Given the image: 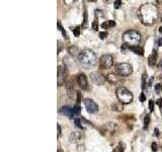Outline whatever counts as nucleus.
<instances>
[{
  "mask_svg": "<svg viewBox=\"0 0 162 152\" xmlns=\"http://www.w3.org/2000/svg\"><path fill=\"white\" fill-rule=\"evenodd\" d=\"M158 7L153 3H145L141 5L138 10V16L141 23L144 25H152L157 21L158 18Z\"/></svg>",
  "mask_w": 162,
  "mask_h": 152,
  "instance_id": "f257e3e1",
  "label": "nucleus"
},
{
  "mask_svg": "<svg viewBox=\"0 0 162 152\" xmlns=\"http://www.w3.org/2000/svg\"><path fill=\"white\" fill-rule=\"evenodd\" d=\"M78 60H79L80 64L82 65L85 68H91L93 67L94 65L97 62V57H96L95 53L92 50L85 49L81 51L78 55Z\"/></svg>",
  "mask_w": 162,
  "mask_h": 152,
  "instance_id": "f03ea898",
  "label": "nucleus"
},
{
  "mask_svg": "<svg viewBox=\"0 0 162 152\" xmlns=\"http://www.w3.org/2000/svg\"><path fill=\"white\" fill-rule=\"evenodd\" d=\"M123 41L129 47H137L141 42V35L139 31L130 29L123 34Z\"/></svg>",
  "mask_w": 162,
  "mask_h": 152,
  "instance_id": "7ed1b4c3",
  "label": "nucleus"
},
{
  "mask_svg": "<svg viewBox=\"0 0 162 152\" xmlns=\"http://www.w3.org/2000/svg\"><path fill=\"white\" fill-rule=\"evenodd\" d=\"M117 97L121 103L128 105L133 101V93L124 86H120L117 88Z\"/></svg>",
  "mask_w": 162,
  "mask_h": 152,
  "instance_id": "20e7f679",
  "label": "nucleus"
},
{
  "mask_svg": "<svg viewBox=\"0 0 162 152\" xmlns=\"http://www.w3.org/2000/svg\"><path fill=\"white\" fill-rule=\"evenodd\" d=\"M115 71L120 76H129L130 74H132L133 72V67L132 65L129 64V63H119V64L115 65Z\"/></svg>",
  "mask_w": 162,
  "mask_h": 152,
  "instance_id": "39448f33",
  "label": "nucleus"
},
{
  "mask_svg": "<svg viewBox=\"0 0 162 152\" xmlns=\"http://www.w3.org/2000/svg\"><path fill=\"white\" fill-rule=\"evenodd\" d=\"M66 77H67V71H66V67L64 65H60L58 66V72H57V84L59 86L63 85L66 81Z\"/></svg>",
  "mask_w": 162,
  "mask_h": 152,
  "instance_id": "423d86ee",
  "label": "nucleus"
},
{
  "mask_svg": "<svg viewBox=\"0 0 162 152\" xmlns=\"http://www.w3.org/2000/svg\"><path fill=\"white\" fill-rule=\"evenodd\" d=\"M99 64L102 68H105V69H109L111 68V66L113 65V58L111 55H102L99 59Z\"/></svg>",
  "mask_w": 162,
  "mask_h": 152,
  "instance_id": "0eeeda50",
  "label": "nucleus"
},
{
  "mask_svg": "<svg viewBox=\"0 0 162 152\" xmlns=\"http://www.w3.org/2000/svg\"><path fill=\"white\" fill-rule=\"evenodd\" d=\"M89 78L96 85H102L105 82V77L99 72H92V73H90Z\"/></svg>",
  "mask_w": 162,
  "mask_h": 152,
  "instance_id": "6e6552de",
  "label": "nucleus"
},
{
  "mask_svg": "<svg viewBox=\"0 0 162 152\" xmlns=\"http://www.w3.org/2000/svg\"><path fill=\"white\" fill-rule=\"evenodd\" d=\"M84 105H85V107H86L87 112H88L89 114H95V113L98 112L97 105H96L91 99H85Z\"/></svg>",
  "mask_w": 162,
  "mask_h": 152,
  "instance_id": "1a4fd4ad",
  "label": "nucleus"
},
{
  "mask_svg": "<svg viewBox=\"0 0 162 152\" xmlns=\"http://www.w3.org/2000/svg\"><path fill=\"white\" fill-rule=\"evenodd\" d=\"M102 129L105 130V135H115V132L119 130V126L115 123H109L102 127Z\"/></svg>",
  "mask_w": 162,
  "mask_h": 152,
  "instance_id": "9d476101",
  "label": "nucleus"
},
{
  "mask_svg": "<svg viewBox=\"0 0 162 152\" xmlns=\"http://www.w3.org/2000/svg\"><path fill=\"white\" fill-rule=\"evenodd\" d=\"M77 83L79 84V86L82 88V89H87V87H88V79H87V77L83 73L78 74Z\"/></svg>",
  "mask_w": 162,
  "mask_h": 152,
  "instance_id": "9b49d317",
  "label": "nucleus"
},
{
  "mask_svg": "<svg viewBox=\"0 0 162 152\" xmlns=\"http://www.w3.org/2000/svg\"><path fill=\"white\" fill-rule=\"evenodd\" d=\"M60 113L62 115H65V116L69 117V118H72V117H74V115H73V107H69V105H64V107H61Z\"/></svg>",
  "mask_w": 162,
  "mask_h": 152,
  "instance_id": "f8f14e48",
  "label": "nucleus"
},
{
  "mask_svg": "<svg viewBox=\"0 0 162 152\" xmlns=\"http://www.w3.org/2000/svg\"><path fill=\"white\" fill-rule=\"evenodd\" d=\"M107 80L109 81V82L113 83V84H115V83H119L121 81L120 77H119L118 75H115V74L113 73H111L109 74V75L107 76Z\"/></svg>",
  "mask_w": 162,
  "mask_h": 152,
  "instance_id": "ddd939ff",
  "label": "nucleus"
},
{
  "mask_svg": "<svg viewBox=\"0 0 162 152\" xmlns=\"http://www.w3.org/2000/svg\"><path fill=\"white\" fill-rule=\"evenodd\" d=\"M156 61H157V51H156V50H154V51L152 52L151 55H150V57H149L148 63H149V65H150L151 67H153L154 65L156 64Z\"/></svg>",
  "mask_w": 162,
  "mask_h": 152,
  "instance_id": "4468645a",
  "label": "nucleus"
},
{
  "mask_svg": "<svg viewBox=\"0 0 162 152\" xmlns=\"http://www.w3.org/2000/svg\"><path fill=\"white\" fill-rule=\"evenodd\" d=\"M80 139H81V134L79 132H72L69 140L71 141V142H78Z\"/></svg>",
  "mask_w": 162,
  "mask_h": 152,
  "instance_id": "2eb2a0df",
  "label": "nucleus"
},
{
  "mask_svg": "<svg viewBox=\"0 0 162 152\" xmlns=\"http://www.w3.org/2000/svg\"><path fill=\"white\" fill-rule=\"evenodd\" d=\"M115 25V23L113 20H107V21H105V23H102V29H109V27H113Z\"/></svg>",
  "mask_w": 162,
  "mask_h": 152,
  "instance_id": "dca6fc26",
  "label": "nucleus"
},
{
  "mask_svg": "<svg viewBox=\"0 0 162 152\" xmlns=\"http://www.w3.org/2000/svg\"><path fill=\"white\" fill-rule=\"evenodd\" d=\"M129 49H131L132 51H134L135 53H137L138 55H141V56H143V54H144V52H143V49L141 47H128Z\"/></svg>",
  "mask_w": 162,
  "mask_h": 152,
  "instance_id": "f3484780",
  "label": "nucleus"
},
{
  "mask_svg": "<svg viewBox=\"0 0 162 152\" xmlns=\"http://www.w3.org/2000/svg\"><path fill=\"white\" fill-rule=\"evenodd\" d=\"M124 150H125L124 144H123L122 142H120V143L118 144V146L113 150V152H124Z\"/></svg>",
  "mask_w": 162,
  "mask_h": 152,
  "instance_id": "a211bd4d",
  "label": "nucleus"
},
{
  "mask_svg": "<svg viewBox=\"0 0 162 152\" xmlns=\"http://www.w3.org/2000/svg\"><path fill=\"white\" fill-rule=\"evenodd\" d=\"M81 112V107H80L79 105H75L73 107V115L74 116H78Z\"/></svg>",
  "mask_w": 162,
  "mask_h": 152,
  "instance_id": "6ab92c4d",
  "label": "nucleus"
},
{
  "mask_svg": "<svg viewBox=\"0 0 162 152\" xmlns=\"http://www.w3.org/2000/svg\"><path fill=\"white\" fill-rule=\"evenodd\" d=\"M76 52H78V49H77V47L76 46H72V47H70V49H69V53L71 54L72 56H74V55H79L78 53H76Z\"/></svg>",
  "mask_w": 162,
  "mask_h": 152,
  "instance_id": "aec40b11",
  "label": "nucleus"
},
{
  "mask_svg": "<svg viewBox=\"0 0 162 152\" xmlns=\"http://www.w3.org/2000/svg\"><path fill=\"white\" fill-rule=\"evenodd\" d=\"M154 90H155V92L157 94L161 93V92H162V84H161V83H158V84H156L155 87H154Z\"/></svg>",
  "mask_w": 162,
  "mask_h": 152,
  "instance_id": "412c9836",
  "label": "nucleus"
},
{
  "mask_svg": "<svg viewBox=\"0 0 162 152\" xmlns=\"http://www.w3.org/2000/svg\"><path fill=\"white\" fill-rule=\"evenodd\" d=\"M123 103H115V105H113V110H115L117 112H121V111L123 110Z\"/></svg>",
  "mask_w": 162,
  "mask_h": 152,
  "instance_id": "4be33fe9",
  "label": "nucleus"
},
{
  "mask_svg": "<svg viewBox=\"0 0 162 152\" xmlns=\"http://www.w3.org/2000/svg\"><path fill=\"white\" fill-rule=\"evenodd\" d=\"M146 81H147V74L144 73L142 76V89L146 88Z\"/></svg>",
  "mask_w": 162,
  "mask_h": 152,
  "instance_id": "5701e85b",
  "label": "nucleus"
},
{
  "mask_svg": "<svg viewBox=\"0 0 162 152\" xmlns=\"http://www.w3.org/2000/svg\"><path fill=\"white\" fill-rule=\"evenodd\" d=\"M63 1H64V3L67 5V6H71V5L73 4V3H75L77 0H63Z\"/></svg>",
  "mask_w": 162,
  "mask_h": 152,
  "instance_id": "b1692460",
  "label": "nucleus"
},
{
  "mask_svg": "<svg viewBox=\"0 0 162 152\" xmlns=\"http://www.w3.org/2000/svg\"><path fill=\"white\" fill-rule=\"evenodd\" d=\"M149 123H150V116H149V115H146V116H145V118H144V125H145V127H147Z\"/></svg>",
  "mask_w": 162,
  "mask_h": 152,
  "instance_id": "393cba45",
  "label": "nucleus"
},
{
  "mask_svg": "<svg viewBox=\"0 0 162 152\" xmlns=\"http://www.w3.org/2000/svg\"><path fill=\"white\" fill-rule=\"evenodd\" d=\"M58 27H59V29H60V31H61V33H62V34H63V36L66 37V38L68 39V37H67V35H66V33H65L64 29H63L62 25H61V23H60V21H58Z\"/></svg>",
  "mask_w": 162,
  "mask_h": 152,
  "instance_id": "a878e982",
  "label": "nucleus"
},
{
  "mask_svg": "<svg viewBox=\"0 0 162 152\" xmlns=\"http://www.w3.org/2000/svg\"><path fill=\"white\" fill-rule=\"evenodd\" d=\"M73 33H74V35H75L76 37L79 36V35H80V27H75V29H74V31H73Z\"/></svg>",
  "mask_w": 162,
  "mask_h": 152,
  "instance_id": "bb28decb",
  "label": "nucleus"
},
{
  "mask_svg": "<svg viewBox=\"0 0 162 152\" xmlns=\"http://www.w3.org/2000/svg\"><path fill=\"white\" fill-rule=\"evenodd\" d=\"M149 110H150V112H153V110H154L153 101H149Z\"/></svg>",
  "mask_w": 162,
  "mask_h": 152,
  "instance_id": "cd10ccee",
  "label": "nucleus"
},
{
  "mask_svg": "<svg viewBox=\"0 0 162 152\" xmlns=\"http://www.w3.org/2000/svg\"><path fill=\"white\" fill-rule=\"evenodd\" d=\"M152 150H153V152H156L158 150V146H157V143H155V142H153L152 143V146H151Z\"/></svg>",
  "mask_w": 162,
  "mask_h": 152,
  "instance_id": "c85d7f7f",
  "label": "nucleus"
},
{
  "mask_svg": "<svg viewBox=\"0 0 162 152\" xmlns=\"http://www.w3.org/2000/svg\"><path fill=\"white\" fill-rule=\"evenodd\" d=\"M92 29H93L94 31H97L98 29V25L97 23H96V20H94L93 23H92Z\"/></svg>",
  "mask_w": 162,
  "mask_h": 152,
  "instance_id": "c756f323",
  "label": "nucleus"
},
{
  "mask_svg": "<svg viewBox=\"0 0 162 152\" xmlns=\"http://www.w3.org/2000/svg\"><path fill=\"white\" fill-rule=\"evenodd\" d=\"M107 31H102V33H100V34H99L100 39H102V40H103V39H105V37H107Z\"/></svg>",
  "mask_w": 162,
  "mask_h": 152,
  "instance_id": "7c9ffc66",
  "label": "nucleus"
},
{
  "mask_svg": "<svg viewBox=\"0 0 162 152\" xmlns=\"http://www.w3.org/2000/svg\"><path fill=\"white\" fill-rule=\"evenodd\" d=\"M76 93H77V101H76V103H80V99H82V96H81V93H80L79 91H77Z\"/></svg>",
  "mask_w": 162,
  "mask_h": 152,
  "instance_id": "2f4dec72",
  "label": "nucleus"
},
{
  "mask_svg": "<svg viewBox=\"0 0 162 152\" xmlns=\"http://www.w3.org/2000/svg\"><path fill=\"white\" fill-rule=\"evenodd\" d=\"M145 99H146V95H145L144 93H141V95H140V101H144Z\"/></svg>",
  "mask_w": 162,
  "mask_h": 152,
  "instance_id": "473e14b6",
  "label": "nucleus"
},
{
  "mask_svg": "<svg viewBox=\"0 0 162 152\" xmlns=\"http://www.w3.org/2000/svg\"><path fill=\"white\" fill-rule=\"evenodd\" d=\"M156 103H157V105L162 109V99H158L157 101H156Z\"/></svg>",
  "mask_w": 162,
  "mask_h": 152,
  "instance_id": "72a5a7b5",
  "label": "nucleus"
},
{
  "mask_svg": "<svg viewBox=\"0 0 162 152\" xmlns=\"http://www.w3.org/2000/svg\"><path fill=\"white\" fill-rule=\"evenodd\" d=\"M57 127H58V137H60L61 136V126L58 124Z\"/></svg>",
  "mask_w": 162,
  "mask_h": 152,
  "instance_id": "f704fd0d",
  "label": "nucleus"
},
{
  "mask_svg": "<svg viewBox=\"0 0 162 152\" xmlns=\"http://www.w3.org/2000/svg\"><path fill=\"white\" fill-rule=\"evenodd\" d=\"M156 3H157L158 5H161L162 4V0H155Z\"/></svg>",
  "mask_w": 162,
  "mask_h": 152,
  "instance_id": "c9c22d12",
  "label": "nucleus"
},
{
  "mask_svg": "<svg viewBox=\"0 0 162 152\" xmlns=\"http://www.w3.org/2000/svg\"><path fill=\"white\" fill-rule=\"evenodd\" d=\"M155 135H156V137H159V132H158L157 129H155Z\"/></svg>",
  "mask_w": 162,
  "mask_h": 152,
  "instance_id": "e433bc0d",
  "label": "nucleus"
},
{
  "mask_svg": "<svg viewBox=\"0 0 162 152\" xmlns=\"http://www.w3.org/2000/svg\"><path fill=\"white\" fill-rule=\"evenodd\" d=\"M160 33H161V34H162V27H160Z\"/></svg>",
  "mask_w": 162,
  "mask_h": 152,
  "instance_id": "4c0bfd02",
  "label": "nucleus"
},
{
  "mask_svg": "<svg viewBox=\"0 0 162 152\" xmlns=\"http://www.w3.org/2000/svg\"><path fill=\"white\" fill-rule=\"evenodd\" d=\"M88 1H95V0H88Z\"/></svg>",
  "mask_w": 162,
  "mask_h": 152,
  "instance_id": "58836bf2",
  "label": "nucleus"
},
{
  "mask_svg": "<svg viewBox=\"0 0 162 152\" xmlns=\"http://www.w3.org/2000/svg\"><path fill=\"white\" fill-rule=\"evenodd\" d=\"M58 152H61V151H60V150H58Z\"/></svg>",
  "mask_w": 162,
  "mask_h": 152,
  "instance_id": "ea45409f",
  "label": "nucleus"
},
{
  "mask_svg": "<svg viewBox=\"0 0 162 152\" xmlns=\"http://www.w3.org/2000/svg\"><path fill=\"white\" fill-rule=\"evenodd\" d=\"M161 21H162V18H161Z\"/></svg>",
  "mask_w": 162,
  "mask_h": 152,
  "instance_id": "a19ab883",
  "label": "nucleus"
}]
</instances>
